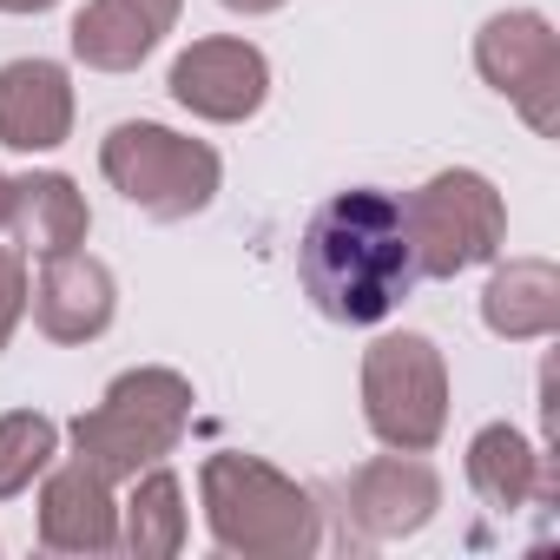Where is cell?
<instances>
[{
  "label": "cell",
  "mask_w": 560,
  "mask_h": 560,
  "mask_svg": "<svg viewBox=\"0 0 560 560\" xmlns=\"http://www.w3.org/2000/svg\"><path fill=\"white\" fill-rule=\"evenodd\" d=\"M298 277H304V298L330 324H350V330L383 324L422 284L402 198L376 185L324 198L298 237Z\"/></svg>",
  "instance_id": "obj_1"
},
{
  "label": "cell",
  "mask_w": 560,
  "mask_h": 560,
  "mask_svg": "<svg viewBox=\"0 0 560 560\" xmlns=\"http://www.w3.org/2000/svg\"><path fill=\"white\" fill-rule=\"evenodd\" d=\"M198 501L205 527L224 553L244 560H304L324 547V508L311 488H298L284 468H270L264 455L218 448L198 468Z\"/></svg>",
  "instance_id": "obj_2"
},
{
  "label": "cell",
  "mask_w": 560,
  "mask_h": 560,
  "mask_svg": "<svg viewBox=\"0 0 560 560\" xmlns=\"http://www.w3.org/2000/svg\"><path fill=\"white\" fill-rule=\"evenodd\" d=\"M191 402L198 396H191V383L178 370H159V363L126 370V376L106 383L100 409L73 416V429H67L73 455L86 468H100L106 481H132L139 468L178 455V442L191 429Z\"/></svg>",
  "instance_id": "obj_3"
},
{
  "label": "cell",
  "mask_w": 560,
  "mask_h": 560,
  "mask_svg": "<svg viewBox=\"0 0 560 560\" xmlns=\"http://www.w3.org/2000/svg\"><path fill=\"white\" fill-rule=\"evenodd\" d=\"M100 172H106V185H113L132 211H145V218H159V224L198 218V211L218 198V185H224V159H218L205 139H185V132L152 126V119L113 126V132L100 139Z\"/></svg>",
  "instance_id": "obj_4"
},
{
  "label": "cell",
  "mask_w": 560,
  "mask_h": 560,
  "mask_svg": "<svg viewBox=\"0 0 560 560\" xmlns=\"http://www.w3.org/2000/svg\"><path fill=\"white\" fill-rule=\"evenodd\" d=\"M363 422L402 455H429L448 435V363L422 330H396L363 350Z\"/></svg>",
  "instance_id": "obj_5"
},
{
  "label": "cell",
  "mask_w": 560,
  "mask_h": 560,
  "mask_svg": "<svg viewBox=\"0 0 560 560\" xmlns=\"http://www.w3.org/2000/svg\"><path fill=\"white\" fill-rule=\"evenodd\" d=\"M402 218H409V244H416L422 277H462L508 244V205L468 165H448L422 191H409Z\"/></svg>",
  "instance_id": "obj_6"
},
{
  "label": "cell",
  "mask_w": 560,
  "mask_h": 560,
  "mask_svg": "<svg viewBox=\"0 0 560 560\" xmlns=\"http://www.w3.org/2000/svg\"><path fill=\"white\" fill-rule=\"evenodd\" d=\"M475 73L521 106V119L534 132H560V34L547 14L514 8V14H488L475 34Z\"/></svg>",
  "instance_id": "obj_7"
},
{
  "label": "cell",
  "mask_w": 560,
  "mask_h": 560,
  "mask_svg": "<svg viewBox=\"0 0 560 560\" xmlns=\"http://www.w3.org/2000/svg\"><path fill=\"white\" fill-rule=\"evenodd\" d=\"M172 100L191 113V119H211V126H244L264 113L270 100V60L264 47L250 40H231V34H211V40H191L172 73H165Z\"/></svg>",
  "instance_id": "obj_8"
},
{
  "label": "cell",
  "mask_w": 560,
  "mask_h": 560,
  "mask_svg": "<svg viewBox=\"0 0 560 560\" xmlns=\"http://www.w3.org/2000/svg\"><path fill=\"white\" fill-rule=\"evenodd\" d=\"M435 508H442V475L422 455H402V448L363 462L343 481V514L363 540H409L435 521Z\"/></svg>",
  "instance_id": "obj_9"
},
{
  "label": "cell",
  "mask_w": 560,
  "mask_h": 560,
  "mask_svg": "<svg viewBox=\"0 0 560 560\" xmlns=\"http://www.w3.org/2000/svg\"><path fill=\"white\" fill-rule=\"evenodd\" d=\"M27 304L47 343H93L113 330L119 284L93 250H60V257H40V284L27 291Z\"/></svg>",
  "instance_id": "obj_10"
},
{
  "label": "cell",
  "mask_w": 560,
  "mask_h": 560,
  "mask_svg": "<svg viewBox=\"0 0 560 560\" xmlns=\"http://www.w3.org/2000/svg\"><path fill=\"white\" fill-rule=\"evenodd\" d=\"M178 8L185 0H86L73 14V27H67L73 60L93 67V73H132L178 27Z\"/></svg>",
  "instance_id": "obj_11"
},
{
  "label": "cell",
  "mask_w": 560,
  "mask_h": 560,
  "mask_svg": "<svg viewBox=\"0 0 560 560\" xmlns=\"http://www.w3.org/2000/svg\"><path fill=\"white\" fill-rule=\"evenodd\" d=\"M40 547L47 553H113L119 547V501L100 468L80 455L40 475Z\"/></svg>",
  "instance_id": "obj_12"
},
{
  "label": "cell",
  "mask_w": 560,
  "mask_h": 560,
  "mask_svg": "<svg viewBox=\"0 0 560 560\" xmlns=\"http://www.w3.org/2000/svg\"><path fill=\"white\" fill-rule=\"evenodd\" d=\"M73 139V80L60 60H8L0 67V145L54 152Z\"/></svg>",
  "instance_id": "obj_13"
},
{
  "label": "cell",
  "mask_w": 560,
  "mask_h": 560,
  "mask_svg": "<svg viewBox=\"0 0 560 560\" xmlns=\"http://www.w3.org/2000/svg\"><path fill=\"white\" fill-rule=\"evenodd\" d=\"M468 488L494 514H521L527 501H553V455L534 448L514 422H488L468 442Z\"/></svg>",
  "instance_id": "obj_14"
},
{
  "label": "cell",
  "mask_w": 560,
  "mask_h": 560,
  "mask_svg": "<svg viewBox=\"0 0 560 560\" xmlns=\"http://www.w3.org/2000/svg\"><path fill=\"white\" fill-rule=\"evenodd\" d=\"M481 324L501 343H540L560 330V270L547 257H508L488 291H481Z\"/></svg>",
  "instance_id": "obj_15"
},
{
  "label": "cell",
  "mask_w": 560,
  "mask_h": 560,
  "mask_svg": "<svg viewBox=\"0 0 560 560\" xmlns=\"http://www.w3.org/2000/svg\"><path fill=\"white\" fill-rule=\"evenodd\" d=\"M185 534H191V521H185V481L165 462L139 468L132 494L119 501V553H132V560H172V553H185Z\"/></svg>",
  "instance_id": "obj_16"
},
{
  "label": "cell",
  "mask_w": 560,
  "mask_h": 560,
  "mask_svg": "<svg viewBox=\"0 0 560 560\" xmlns=\"http://www.w3.org/2000/svg\"><path fill=\"white\" fill-rule=\"evenodd\" d=\"M14 191H21V205H14L21 250L60 257V250H80L86 244L93 211H86V191L67 172H27V178H14Z\"/></svg>",
  "instance_id": "obj_17"
},
{
  "label": "cell",
  "mask_w": 560,
  "mask_h": 560,
  "mask_svg": "<svg viewBox=\"0 0 560 560\" xmlns=\"http://www.w3.org/2000/svg\"><path fill=\"white\" fill-rule=\"evenodd\" d=\"M60 455V422L40 409H8L0 416V501L27 494Z\"/></svg>",
  "instance_id": "obj_18"
},
{
  "label": "cell",
  "mask_w": 560,
  "mask_h": 560,
  "mask_svg": "<svg viewBox=\"0 0 560 560\" xmlns=\"http://www.w3.org/2000/svg\"><path fill=\"white\" fill-rule=\"evenodd\" d=\"M27 250L21 244H0V350L14 343V330H21V317H27Z\"/></svg>",
  "instance_id": "obj_19"
},
{
  "label": "cell",
  "mask_w": 560,
  "mask_h": 560,
  "mask_svg": "<svg viewBox=\"0 0 560 560\" xmlns=\"http://www.w3.org/2000/svg\"><path fill=\"white\" fill-rule=\"evenodd\" d=\"M218 8H231V14H244V21H257V14H277L284 0H218Z\"/></svg>",
  "instance_id": "obj_20"
},
{
  "label": "cell",
  "mask_w": 560,
  "mask_h": 560,
  "mask_svg": "<svg viewBox=\"0 0 560 560\" xmlns=\"http://www.w3.org/2000/svg\"><path fill=\"white\" fill-rule=\"evenodd\" d=\"M14 205H21V191H14L8 172H0V231H14Z\"/></svg>",
  "instance_id": "obj_21"
},
{
  "label": "cell",
  "mask_w": 560,
  "mask_h": 560,
  "mask_svg": "<svg viewBox=\"0 0 560 560\" xmlns=\"http://www.w3.org/2000/svg\"><path fill=\"white\" fill-rule=\"evenodd\" d=\"M47 8H60V0H0V14H47Z\"/></svg>",
  "instance_id": "obj_22"
}]
</instances>
